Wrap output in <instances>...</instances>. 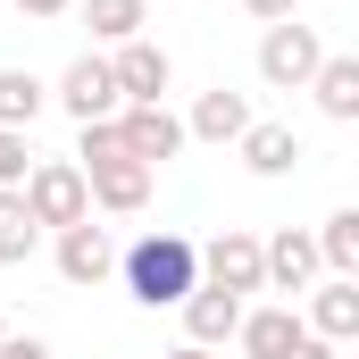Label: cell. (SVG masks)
I'll return each instance as SVG.
<instances>
[{
  "mask_svg": "<svg viewBox=\"0 0 359 359\" xmlns=\"http://www.w3.org/2000/svg\"><path fill=\"white\" fill-rule=\"evenodd\" d=\"M117 276H126V292H134L142 309H176L184 292L201 284V259H192V243H184V234L151 226L134 251H117Z\"/></svg>",
  "mask_w": 359,
  "mask_h": 359,
  "instance_id": "cell-1",
  "label": "cell"
},
{
  "mask_svg": "<svg viewBox=\"0 0 359 359\" xmlns=\"http://www.w3.org/2000/svg\"><path fill=\"white\" fill-rule=\"evenodd\" d=\"M17 201H25V217L50 226V234L92 217V192H84V168H76V159H34L25 184H17Z\"/></svg>",
  "mask_w": 359,
  "mask_h": 359,
  "instance_id": "cell-2",
  "label": "cell"
},
{
  "mask_svg": "<svg viewBox=\"0 0 359 359\" xmlns=\"http://www.w3.org/2000/svg\"><path fill=\"white\" fill-rule=\"evenodd\" d=\"M318 59H326V42H318V25H301V17H284V25L259 34V84L268 92H309Z\"/></svg>",
  "mask_w": 359,
  "mask_h": 359,
  "instance_id": "cell-3",
  "label": "cell"
},
{
  "mask_svg": "<svg viewBox=\"0 0 359 359\" xmlns=\"http://www.w3.org/2000/svg\"><path fill=\"white\" fill-rule=\"evenodd\" d=\"M117 142H126V159H142V168L159 176V168L184 151V117L168 109V100H126V109H117Z\"/></svg>",
  "mask_w": 359,
  "mask_h": 359,
  "instance_id": "cell-4",
  "label": "cell"
},
{
  "mask_svg": "<svg viewBox=\"0 0 359 359\" xmlns=\"http://www.w3.org/2000/svg\"><path fill=\"white\" fill-rule=\"evenodd\" d=\"M50 100H59L76 126H100V117H117V109H126V92H117V76H109V59H100V50H84V59L59 76Z\"/></svg>",
  "mask_w": 359,
  "mask_h": 359,
  "instance_id": "cell-5",
  "label": "cell"
},
{
  "mask_svg": "<svg viewBox=\"0 0 359 359\" xmlns=\"http://www.w3.org/2000/svg\"><path fill=\"white\" fill-rule=\"evenodd\" d=\"M192 259H201V284H217V292H259V234H243V226H226L217 243H192Z\"/></svg>",
  "mask_w": 359,
  "mask_h": 359,
  "instance_id": "cell-6",
  "label": "cell"
},
{
  "mask_svg": "<svg viewBox=\"0 0 359 359\" xmlns=\"http://www.w3.org/2000/svg\"><path fill=\"white\" fill-rule=\"evenodd\" d=\"M318 284V243L301 234V226H276L268 243H259V292H309Z\"/></svg>",
  "mask_w": 359,
  "mask_h": 359,
  "instance_id": "cell-7",
  "label": "cell"
},
{
  "mask_svg": "<svg viewBox=\"0 0 359 359\" xmlns=\"http://www.w3.org/2000/svg\"><path fill=\"white\" fill-rule=\"evenodd\" d=\"M109 76H117V92H126V100H168L176 59H168L151 34H134V42H117V50H109Z\"/></svg>",
  "mask_w": 359,
  "mask_h": 359,
  "instance_id": "cell-8",
  "label": "cell"
},
{
  "mask_svg": "<svg viewBox=\"0 0 359 359\" xmlns=\"http://www.w3.org/2000/svg\"><path fill=\"white\" fill-rule=\"evenodd\" d=\"M59 276L76 284V292H92V284H109L117 276V243H109V226H59Z\"/></svg>",
  "mask_w": 359,
  "mask_h": 359,
  "instance_id": "cell-9",
  "label": "cell"
},
{
  "mask_svg": "<svg viewBox=\"0 0 359 359\" xmlns=\"http://www.w3.org/2000/svg\"><path fill=\"white\" fill-rule=\"evenodd\" d=\"M176 309H184V343H201V351L234 343V326H243V301H234V292H217V284H192Z\"/></svg>",
  "mask_w": 359,
  "mask_h": 359,
  "instance_id": "cell-10",
  "label": "cell"
},
{
  "mask_svg": "<svg viewBox=\"0 0 359 359\" xmlns=\"http://www.w3.org/2000/svg\"><path fill=\"white\" fill-rule=\"evenodd\" d=\"M318 343H351L359 334V276H326L309 284V318H301Z\"/></svg>",
  "mask_w": 359,
  "mask_h": 359,
  "instance_id": "cell-11",
  "label": "cell"
},
{
  "mask_svg": "<svg viewBox=\"0 0 359 359\" xmlns=\"http://www.w3.org/2000/svg\"><path fill=\"white\" fill-rule=\"evenodd\" d=\"M243 126H251V100L243 92H201L192 100V117H184V142H243Z\"/></svg>",
  "mask_w": 359,
  "mask_h": 359,
  "instance_id": "cell-12",
  "label": "cell"
},
{
  "mask_svg": "<svg viewBox=\"0 0 359 359\" xmlns=\"http://www.w3.org/2000/svg\"><path fill=\"white\" fill-rule=\"evenodd\" d=\"M234 151H243V168H251V176H292V168H301V134H292V126H259V117L243 126V142H234Z\"/></svg>",
  "mask_w": 359,
  "mask_h": 359,
  "instance_id": "cell-13",
  "label": "cell"
},
{
  "mask_svg": "<svg viewBox=\"0 0 359 359\" xmlns=\"http://www.w3.org/2000/svg\"><path fill=\"white\" fill-rule=\"evenodd\" d=\"M301 334H309V326H301L292 309H243V326H234V343H243L251 359H284Z\"/></svg>",
  "mask_w": 359,
  "mask_h": 359,
  "instance_id": "cell-14",
  "label": "cell"
},
{
  "mask_svg": "<svg viewBox=\"0 0 359 359\" xmlns=\"http://www.w3.org/2000/svg\"><path fill=\"white\" fill-rule=\"evenodd\" d=\"M309 92H318V109H326L334 126H351V117H359V59L326 50V59H318V76H309Z\"/></svg>",
  "mask_w": 359,
  "mask_h": 359,
  "instance_id": "cell-15",
  "label": "cell"
},
{
  "mask_svg": "<svg viewBox=\"0 0 359 359\" xmlns=\"http://www.w3.org/2000/svg\"><path fill=\"white\" fill-rule=\"evenodd\" d=\"M50 109V84L34 76V67H0V126H17V134H34V117Z\"/></svg>",
  "mask_w": 359,
  "mask_h": 359,
  "instance_id": "cell-16",
  "label": "cell"
},
{
  "mask_svg": "<svg viewBox=\"0 0 359 359\" xmlns=\"http://www.w3.org/2000/svg\"><path fill=\"white\" fill-rule=\"evenodd\" d=\"M76 8H84L92 42H109V50H117V42H134V34L151 25V0H76Z\"/></svg>",
  "mask_w": 359,
  "mask_h": 359,
  "instance_id": "cell-17",
  "label": "cell"
},
{
  "mask_svg": "<svg viewBox=\"0 0 359 359\" xmlns=\"http://www.w3.org/2000/svg\"><path fill=\"white\" fill-rule=\"evenodd\" d=\"M309 243H318V268L326 276H359V209H334Z\"/></svg>",
  "mask_w": 359,
  "mask_h": 359,
  "instance_id": "cell-18",
  "label": "cell"
},
{
  "mask_svg": "<svg viewBox=\"0 0 359 359\" xmlns=\"http://www.w3.org/2000/svg\"><path fill=\"white\" fill-rule=\"evenodd\" d=\"M34 243H42V226L25 217V201H17V192H0V268H25V259H34Z\"/></svg>",
  "mask_w": 359,
  "mask_h": 359,
  "instance_id": "cell-19",
  "label": "cell"
},
{
  "mask_svg": "<svg viewBox=\"0 0 359 359\" xmlns=\"http://www.w3.org/2000/svg\"><path fill=\"white\" fill-rule=\"evenodd\" d=\"M25 168H34V142H25L17 126H0V192H17V184H25Z\"/></svg>",
  "mask_w": 359,
  "mask_h": 359,
  "instance_id": "cell-20",
  "label": "cell"
},
{
  "mask_svg": "<svg viewBox=\"0 0 359 359\" xmlns=\"http://www.w3.org/2000/svg\"><path fill=\"white\" fill-rule=\"evenodd\" d=\"M0 359H50L42 334H0Z\"/></svg>",
  "mask_w": 359,
  "mask_h": 359,
  "instance_id": "cell-21",
  "label": "cell"
},
{
  "mask_svg": "<svg viewBox=\"0 0 359 359\" xmlns=\"http://www.w3.org/2000/svg\"><path fill=\"white\" fill-rule=\"evenodd\" d=\"M76 0H17V17H34V25H50V17H67Z\"/></svg>",
  "mask_w": 359,
  "mask_h": 359,
  "instance_id": "cell-22",
  "label": "cell"
},
{
  "mask_svg": "<svg viewBox=\"0 0 359 359\" xmlns=\"http://www.w3.org/2000/svg\"><path fill=\"white\" fill-rule=\"evenodd\" d=\"M243 8H251V17H259V25H284V17H292V8H301V0H243Z\"/></svg>",
  "mask_w": 359,
  "mask_h": 359,
  "instance_id": "cell-23",
  "label": "cell"
},
{
  "mask_svg": "<svg viewBox=\"0 0 359 359\" xmlns=\"http://www.w3.org/2000/svg\"><path fill=\"white\" fill-rule=\"evenodd\" d=\"M334 351H343V343H318V334H301V343H292L284 359H334Z\"/></svg>",
  "mask_w": 359,
  "mask_h": 359,
  "instance_id": "cell-24",
  "label": "cell"
},
{
  "mask_svg": "<svg viewBox=\"0 0 359 359\" xmlns=\"http://www.w3.org/2000/svg\"><path fill=\"white\" fill-rule=\"evenodd\" d=\"M168 359H217V351H201V343H176V351H168Z\"/></svg>",
  "mask_w": 359,
  "mask_h": 359,
  "instance_id": "cell-25",
  "label": "cell"
},
{
  "mask_svg": "<svg viewBox=\"0 0 359 359\" xmlns=\"http://www.w3.org/2000/svg\"><path fill=\"white\" fill-rule=\"evenodd\" d=\"M0 334H8V326H0Z\"/></svg>",
  "mask_w": 359,
  "mask_h": 359,
  "instance_id": "cell-26",
  "label": "cell"
}]
</instances>
